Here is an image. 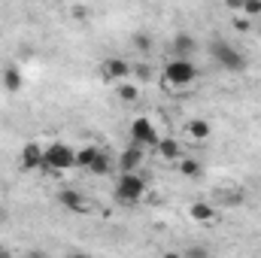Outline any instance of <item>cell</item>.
Returning a JSON list of instances; mask_svg holds the SVG:
<instances>
[{"label":"cell","instance_id":"cell-1","mask_svg":"<svg viewBox=\"0 0 261 258\" xmlns=\"http://www.w3.org/2000/svg\"><path fill=\"white\" fill-rule=\"evenodd\" d=\"M195 79H197V67H195V61H189V58H170V61L164 64V73H161V82H164V88H170V91H179V88L192 85Z\"/></svg>","mask_w":261,"mask_h":258},{"label":"cell","instance_id":"cell-2","mask_svg":"<svg viewBox=\"0 0 261 258\" xmlns=\"http://www.w3.org/2000/svg\"><path fill=\"white\" fill-rule=\"evenodd\" d=\"M206 52H210V58H213L216 64L222 67V70H228V73H243V70H246V55H243V49L231 46L228 40H213Z\"/></svg>","mask_w":261,"mask_h":258},{"label":"cell","instance_id":"cell-3","mask_svg":"<svg viewBox=\"0 0 261 258\" xmlns=\"http://www.w3.org/2000/svg\"><path fill=\"white\" fill-rule=\"evenodd\" d=\"M76 167V149L70 146V143H49L46 146V164H43V170L49 173V176H58V173H67V170H73Z\"/></svg>","mask_w":261,"mask_h":258},{"label":"cell","instance_id":"cell-4","mask_svg":"<svg viewBox=\"0 0 261 258\" xmlns=\"http://www.w3.org/2000/svg\"><path fill=\"white\" fill-rule=\"evenodd\" d=\"M146 179H143V173H119L116 176V186H113V197L119 200V203H140L143 197H146Z\"/></svg>","mask_w":261,"mask_h":258},{"label":"cell","instance_id":"cell-5","mask_svg":"<svg viewBox=\"0 0 261 258\" xmlns=\"http://www.w3.org/2000/svg\"><path fill=\"white\" fill-rule=\"evenodd\" d=\"M128 137H130V146H140V149H155L158 140H161V134L155 131V122L149 116H137L130 122Z\"/></svg>","mask_w":261,"mask_h":258},{"label":"cell","instance_id":"cell-6","mask_svg":"<svg viewBox=\"0 0 261 258\" xmlns=\"http://www.w3.org/2000/svg\"><path fill=\"white\" fill-rule=\"evenodd\" d=\"M43 164H46V146L37 143V140L24 143L21 146V155H18V167L24 173H34V170H43Z\"/></svg>","mask_w":261,"mask_h":258},{"label":"cell","instance_id":"cell-7","mask_svg":"<svg viewBox=\"0 0 261 258\" xmlns=\"http://www.w3.org/2000/svg\"><path fill=\"white\" fill-rule=\"evenodd\" d=\"M143 158H146V149L130 146V143H128V146L122 149V155L116 158V173H140Z\"/></svg>","mask_w":261,"mask_h":258},{"label":"cell","instance_id":"cell-8","mask_svg":"<svg viewBox=\"0 0 261 258\" xmlns=\"http://www.w3.org/2000/svg\"><path fill=\"white\" fill-rule=\"evenodd\" d=\"M58 203L64 207L67 213H79V216L94 210V200L85 197L82 192H76V189H64V192H58Z\"/></svg>","mask_w":261,"mask_h":258},{"label":"cell","instance_id":"cell-9","mask_svg":"<svg viewBox=\"0 0 261 258\" xmlns=\"http://www.w3.org/2000/svg\"><path fill=\"white\" fill-rule=\"evenodd\" d=\"M100 76H103L107 82H128V76H130V64L125 61V58L113 55V58H107V61L100 64Z\"/></svg>","mask_w":261,"mask_h":258},{"label":"cell","instance_id":"cell-10","mask_svg":"<svg viewBox=\"0 0 261 258\" xmlns=\"http://www.w3.org/2000/svg\"><path fill=\"white\" fill-rule=\"evenodd\" d=\"M155 152H158V158L167 161V164H179V161H182V146H179V140H173V137H161L158 146H155Z\"/></svg>","mask_w":261,"mask_h":258},{"label":"cell","instance_id":"cell-11","mask_svg":"<svg viewBox=\"0 0 261 258\" xmlns=\"http://www.w3.org/2000/svg\"><path fill=\"white\" fill-rule=\"evenodd\" d=\"M173 52H176V58H189V61H192V55L197 52V40L189 31H179V34L173 37Z\"/></svg>","mask_w":261,"mask_h":258},{"label":"cell","instance_id":"cell-12","mask_svg":"<svg viewBox=\"0 0 261 258\" xmlns=\"http://www.w3.org/2000/svg\"><path fill=\"white\" fill-rule=\"evenodd\" d=\"M189 216L195 219L197 225H216V222H219V213H216L210 203H203V200H195V203L189 207Z\"/></svg>","mask_w":261,"mask_h":258},{"label":"cell","instance_id":"cell-13","mask_svg":"<svg viewBox=\"0 0 261 258\" xmlns=\"http://www.w3.org/2000/svg\"><path fill=\"white\" fill-rule=\"evenodd\" d=\"M210 134H213V125H210L206 119H192V122L186 125V137H189L192 143H206Z\"/></svg>","mask_w":261,"mask_h":258},{"label":"cell","instance_id":"cell-14","mask_svg":"<svg viewBox=\"0 0 261 258\" xmlns=\"http://www.w3.org/2000/svg\"><path fill=\"white\" fill-rule=\"evenodd\" d=\"M0 82H3V88L9 91V94H15V91H21V85H24V79H21V70L15 64H9L3 70V76H0Z\"/></svg>","mask_w":261,"mask_h":258},{"label":"cell","instance_id":"cell-15","mask_svg":"<svg viewBox=\"0 0 261 258\" xmlns=\"http://www.w3.org/2000/svg\"><path fill=\"white\" fill-rule=\"evenodd\" d=\"M97 152H100V146H94V143H85V146H79V149H76V167H79V170H88V167L94 164Z\"/></svg>","mask_w":261,"mask_h":258},{"label":"cell","instance_id":"cell-16","mask_svg":"<svg viewBox=\"0 0 261 258\" xmlns=\"http://www.w3.org/2000/svg\"><path fill=\"white\" fill-rule=\"evenodd\" d=\"M88 173L91 176H110L113 173V158H110V152H97V158H94V164L88 167Z\"/></svg>","mask_w":261,"mask_h":258},{"label":"cell","instance_id":"cell-17","mask_svg":"<svg viewBox=\"0 0 261 258\" xmlns=\"http://www.w3.org/2000/svg\"><path fill=\"white\" fill-rule=\"evenodd\" d=\"M176 167H179V173H182L186 179H197V176L203 173V164H200L197 158H186V155H182V161H179Z\"/></svg>","mask_w":261,"mask_h":258},{"label":"cell","instance_id":"cell-18","mask_svg":"<svg viewBox=\"0 0 261 258\" xmlns=\"http://www.w3.org/2000/svg\"><path fill=\"white\" fill-rule=\"evenodd\" d=\"M130 46H134L137 52H149V49H152V37H149L146 31H137V34L130 37Z\"/></svg>","mask_w":261,"mask_h":258},{"label":"cell","instance_id":"cell-19","mask_svg":"<svg viewBox=\"0 0 261 258\" xmlns=\"http://www.w3.org/2000/svg\"><path fill=\"white\" fill-rule=\"evenodd\" d=\"M137 94H140V88H137V85H130V82H122V85H119V100L134 104V100H137Z\"/></svg>","mask_w":261,"mask_h":258},{"label":"cell","instance_id":"cell-20","mask_svg":"<svg viewBox=\"0 0 261 258\" xmlns=\"http://www.w3.org/2000/svg\"><path fill=\"white\" fill-rule=\"evenodd\" d=\"M240 12H243V18H249V21L258 18L261 15V0H246V3L240 6Z\"/></svg>","mask_w":261,"mask_h":258},{"label":"cell","instance_id":"cell-21","mask_svg":"<svg viewBox=\"0 0 261 258\" xmlns=\"http://www.w3.org/2000/svg\"><path fill=\"white\" fill-rule=\"evenodd\" d=\"M182 255H186V258H210V249L192 243V246H186V252H182Z\"/></svg>","mask_w":261,"mask_h":258},{"label":"cell","instance_id":"cell-22","mask_svg":"<svg viewBox=\"0 0 261 258\" xmlns=\"http://www.w3.org/2000/svg\"><path fill=\"white\" fill-rule=\"evenodd\" d=\"M234 28H237L240 34H246V31L252 28V21H249V18H243V15H237V18H234Z\"/></svg>","mask_w":261,"mask_h":258},{"label":"cell","instance_id":"cell-23","mask_svg":"<svg viewBox=\"0 0 261 258\" xmlns=\"http://www.w3.org/2000/svg\"><path fill=\"white\" fill-rule=\"evenodd\" d=\"M70 12H73L76 18H88V6H73Z\"/></svg>","mask_w":261,"mask_h":258},{"label":"cell","instance_id":"cell-24","mask_svg":"<svg viewBox=\"0 0 261 258\" xmlns=\"http://www.w3.org/2000/svg\"><path fill=\"white\" fill-rule=\"evenodd\" d=\"M24 258H49V255H46L43 249H31V252H28V255H24Z\"/></svg>","mask_w":261,"mask_h":258},{"label":"cell","instance_id":"cell-25","mask_svg":"<svg viewBox=\"0 0 261 258\" xmlns=\"http://www.w3.org/2000/svg\"><path fill=\"white\" fill-rule=\"evenodd\" d=\"M161 258H186V255H182V252H176V249H170V252H164Z\"/></svg>","mask_w":261,"mask_h":258},{"label":"cell","instance_id":"cell-26","mask_svg":"<svg viewBox=\"0 0 261 258\" xmlns=\"http://www.w3.org/2000/svg\"><path fill=\"white\" fill-rule=\"evenodd\" d=\"M67 258H94V255H88V252H79V249H76V252H70Z\"/></svg>","mask_w":261,"mask_h":258},{"label":"cell","instance_id":"cell-27","mask_svg":"<svg viewBox=\"0 0 261 258\" xmlns=\"http://www.w3.org/2000/svg\"><path fill=\"white\" fill-rule=\"evenodd\" d=\"M6 219H9V213H6V207H3V203H0V225H3V222H6Z\"/></svg>","mask_w":261,"mask_h":258},{"label":"cell","instance_id":"cell-28","mask_svg":"<svg viewBox=\"0 0 261 258\" xmlns=\"http://www.w3.org/2000/svg\"><path fill=\"white\" fill-rule=\"evenodd\" d=\"M0 258H12V252H9L6 246H0Z\"/></svg>","mask_w":261,"mask_h":258}]
</instances>
